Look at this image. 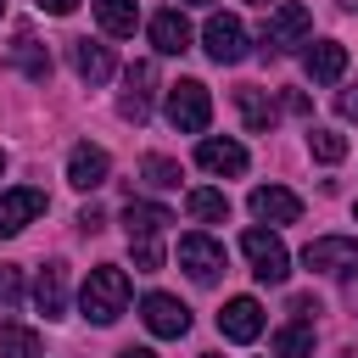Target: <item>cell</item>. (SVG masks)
Wrapping results in <instances>:
<instances>
[{
  "mask_svg": "<svg viewBox=\"0 0 358 358\" xmlns=\"http://www.w3.org/2000/svg\"><path fill=\"white\" fill-rule=\"evenodd\" d=\"M173 224L168 207H151V201H129L123 207V229H129V252H134V268L151 274L162 268V229Z\"/></svg>",
  "mask_w": 358,
  "mask_h": 358,
  "instance_id": "1",
  "label": "cell"
},
{
  "mask_svg": "<svg viewBox=\"0 0 358 358\" xmlns=\"http://www.w3.org/2000/svg\"><path fill=\"white\" fill-rule=\"evenodd\" d=\"M78 308H84L90 324H112V319H123V308H129V274H123L117 263L90 268V280H84V291H78Z\"/></svg>",
  "mask_w": 358,
  "mask_h": 358,
  "instance_id": "2",
  "label": "cell"
},
{
  "mask_svg": "<svg viewBox=\"0 0 358 358\" xmlns=\"http://www.w3.org/2000/svg\"><path fill=\"white\" fill-rule=\"evenodd\" d=\"M168 123H173L179 134H201V129L213 123V95H207L201 78H179V84H168Z\"/></svg>",
  "mask_w": 358,
  "mask_h": 358,
  "instance_id": "3",
  "label": "cell"
},
{
  "mask_svg": "<svg viewBox=\"0 0 358 358\" xmlns=\"http://www.w3.org/2000/svg\"><path fill=\"white\" fill-rule=\"evenodd\" d=\"M241 252H246V263H252V274H257L263 285H285V274H291V252H285L280 235H268V229H246V235H241Z\"/></svg>",
  "mask_w": 358,
  "mask_h": 358,
  "instance_id": "4",
  "label": "cell"
},
{
  "mask_svg": "<svg viewBox=\"0 0 358 358\" xmlns=\"http://www.w3.org/2000/svg\"><path fill=\"white\" fill-rule=\"evenodd\" d=\"M308 28H313L308 6L285 0V6H274V11H268V22H263V50H268V56H280V50L302 45V39H308Z\"/></svg>",
  "mask_w": 358,
  "mask_h": 358,
  "instance_id": "5",
  "label": "cell"
},
{
  "mask_svg": "<svg viewBox=\"0 0 358 358\" xmlns=\"http://www.w3.org/2000/svg\"><path fill=\"white\" fill-rule=\"evenodd\" d=\"M302 263H308L313 274H358V241H347V235H319V241L302 246Z\"/></svg>",
  "mask_w": 358,
  "mask_h": 358,
  "instance_id": "6",
  "label": "cell"
},
{
  "mask_svg": "<svg viewBox=\"0 0 358 358\" xmlns=\"http://www.w3.org/2000/svg\"><path fill=\"white\" fill-rule=\"evenodd\" d=\"M179 268H185L196 285H213V280L224 274V246H218L213 235H185V241H179Z\"/></svg>",
  "mask_w": 358,
  "mask_h": 358,
  "instance_id": "7",
  "label": "cell"
},
{
  "mask_svg": "<svg viewBox=\"0 0 358 358\" xmlns=\"http://www.w3.org/2000/svg\"><path fill=\"white\" fill-rule=\"evenodd\" d=\"M201 45H207V56L218 62V67H235L241 56H246V28L235 22V17H207V28H201Z\"/></svg>",
  "mask_w": 358,
  "mask_h": 358,
  "instance_id": "8",
  "label": "cell"
},
{
  "mask_svg": "<svg viewBox=\"0 0 358 358\" xmlns=\"http://www.w3.org/2000/svg\"><path fill=\"white\" fill-rule=\"evenodd\" d=\"M140 319H145L151 336H168V341L190 330V308H185L179 296H168V291H151V296L140 302Z\"/></svg>",
  "mask_w": 358,
  "mask_h": 358,
  "instance_id": "9",
  "label": "cell"
},
{
  "mask_svg": "<svg viewBox=\"0 0 358 358\" xmlns=\"http://www.w3.org/2000/svg\"><path fill=\"white\" fill-rule=\"evenodd\" d=\"M50 201H45V190H34V185H22V190H6L0 196V241H11V235H22L39 213H45Z\"/></svg>",
  "mask_w": 358,
  "mask_h": 358,
  "instance_id": "10",
  "label": "cell"
},
{
  "mask_svg": "<svg viewBox=\"0 0 358 358\" xmlns=\"http://www.w3.org/2000/svg\"><path fill=\"white\" fill-rule=\"evenodd\" d=\"M123 84H129V90H123V106H117V112H123L129 123H145V117H151V90H157V67H151V62H134V67L123 73Z\"/></svg>",
  "mask_w": 358,
  "mask_h": 358,
  "instance_id": "11",
  "label": "cell"
},
{
  "mask_svg": "<svg viewBox=\"0 0 358 358\" xmlns=\"http://www.w3.org/2000/svg\"><path fill=\"white\" fill-rule=\"evenodd\" d=\"M106 173H112V157L101 145H73V157H67V185L73 190H101Z\"/></svg>",
  "mask_w": 358,
  "mask_h": 358,
  "instance_id": "12",
  "label": "cell"
},
{
  "mask_svg": "<svg viewBox=\"0 0 358 358\" xmlns=\"http://www.w3.org/2000/svg\"><path fill=\"white\" fill-rule=\"evenodd\" d=\"M252 213H257L263 224H296V218H302V196L285 190V185H257V190H252Z\"/></svg>",
  "mask_w": 358,
  "mask_h": 358,
  "instance_id": "13",
  "label": "cell"
},
{
  "mask_svg": "<svg viewBox=\"0 0 358 358\" xmlns=\"http://www.w3.org/2000/svg\"><path fill=\"white\" fill-rule=\"evenodd\" d=\"M218 330H224L229 341H257V336H263V308H257V296H229L224 313H218Z\"/></svg>",
  "mask_w": 358,
  "mask_h": 358,
  "instance_id": "14",
  "label": "cell"
},
{
  "mask_svg": "<svg viewBox=\"0 0 358 358\" xmlns=\"http://www.w3.org/2000/svg\"><path fill=\"white\" fill-rule=\"evenodd\" d=\"M196 162H201L207 173L235 179V173H246V145H241V140H201V145H196Z\"/></svg>",
  "mask_w": 358,
  "mask_h": 358,
  "instance_id": "15",
  "label": "cell"
},
{
  "mask_svg": "<svg viewBox=\"0 0 358 358\" xmlns=\"http://www.w3.org/2000/svg\"><path fill=\"white\" fill-rule=\"evenodd\" d=\"M34 302H39L45 319H62V313H67V263H45V268H39Z\"/></svg>",
  "mask_w": 358,
  "mask_h": 358,
  "instance_id": "16",
  "label": "cell"
},
{
  "mask_svg": "<svg viewBox=\"0 0 358 358\" xmlns=\"http://www.w3.org/2000/svg\"><path fill=\"white\" fill-rule=\"evenodd\" d=\"M190 39H196V34H190V22H185L173 6L151 17V45H157L162 56H185V50H190Z\"/></svg>",
  "mask_w": 358,
  "mask_h": 358,
  "instance_id": "17",
  "label": "cell"
},
{
  "mask_svg": "<svg viewBox=\"0 0 358 358\" xmlns=\"http://www.w3.org/2000/svg\"><path fill=\"white\" fill-rule=\"evenodd\" d=\"M308 78L313 84H336L341 73H347V45H336V39H319V45H308Z\"/></svg>",
  "mask_w": 358,
  "mask_h": 358,
  "instance_id": "18",
  "label": "cell"
},
{
  "mask_svg": "<svg viewBox=\"0 0 358 358\" xmlns=\"http://www.w3.org/2000/svg\"><path fill=\"white\" fill-rule=\"evenodd\" d=\"M73 67L84 84H106L112 78V50L101 39H73Z\"/></svg>",
  "mask_w": 358,
  "mask_h": 358,
  "instance_id": "19",
  "label": "cell"
},
{
  "mask_svg": "<svg viewBox=\"0 0 358 358\" xmlns=\"http://www.w3.org/2000/svg\"><path fill=\"white\" fill-rule=\"evenodd\" d=\"M235 106H241V117H246L252 134H268V129H274V101H268V90L241 84V90H235Z\"/></svg>",
  "mask_w": 358,
  "mask_h": 358,
  "instance_id": "20",
  "label": "cell"
},
{
  "mask_svg": "<svg viewBox=\"0 0 358 358\" xmlns=\"http://www.w3.org/2000/svg\"><path fill=\"white\" fill-rule=\"evenodd\" d=\"M11 67L28 73L34 84H45V78H50V50H45L34 34H17V45H11Z\"/></svg>",
  "mask_w": 358,
  "mask_h": 358,
  "instance_id": "21",
  "label": "cell"
},
{
  "mask_svg": "<svg viewBox=\"0 0 358 358\" xmlns=\"http://www.w3.org/2000/svg\"><path fill=\"white\" fill-rule=\"evenodd\" d=\"M90 6H95V22H101L106 34H117V39L140 28V6H134V0H90Z\"/></svg>",
  "mask_w": 358,
  "mask_h": 358,
  "instance_id": "22",
  "label": "cell"
},
{
  "mask_svg": "<svg viewBox=\"0 0 358 358\" xmlns=\"http://www.w3.org/2000/svg\"><path fill=\"white\" fill-rule=\"evenodd\" d=\"M308 352H313V324L308 319L274 330V358H308Z\"/></svg>",
  "mask_w": 358,
  "mask_h": 358,
  "instance_id": "23",
  "label": "cell"
},
{
  "mask_svg": "<svg viewBox=\"0 0 358 358\" xmlns=\"http://www.w3.org/2000/svg\"><path fill=\"white\" fill-rule=\"evenodd\" d=\"M185 207H190V218H201V224H224V218H229V196H224V190H190Z\"/></svg>",
  "mask_w": 358,
  "mask_h": 358,
  "instance_id": "24",
  "label": "cell"
},
{
  "mask_svg": "<svg viewBox=\"0 0 358 358\" xmlns=\"http://www.w3.org/2000/svg\"><path fill=\"white\" fill-rule=\"evenodd\" d=\"M0 358H39V336L28 324H0Z\"/></svg>",
  "mask_w": 358,
  "mask_h": 358,
  "instance_id": "25",
  "label": "cell"
},
{
  "mask_svg": "<svg viewBox=\"0 0 358 358\" xmlns=\"http://www.w3.org/2000/svg\"><path fill=\"white\" fill-rule=\"evenodd\" d=\"M308 151H313L319 162H341V157H347V134H336V129H313V134H308Z\"/></svg>",
  "mask_w": 358,
  "mask_h": 358,
  "instance_id": "26",
  "label": "cell"
},
{
  "mask_svg": "<svg viewBox=\"0 0 358 358\" xmlns=\"http://www.w3.org/2000/svg\"><path fill=\"white\" fill-rule=\"evenodd\" d=\"M140 173H145V185H157V190H173V185H179V162H173V157H145Z\"/></svg>",
  "mask_w": 358,
  "mask_h": 358,
  "instance_id": "27",
  "label": "cell"
},
{
  "mask_svg": "<svg viewBox=\"0 0 358 358\" xmlns=\"http://www.w3.org/2000/svg\"><path fill=\"white\" fill-rule=\"evenodd\" d=\"M17 296H22V274H17V268H0V302L17 308Z\"/></svg>",
  "mask_w": 358,
  "mask_h": 358,
  "instance_id": "28",
  "label": "cell"
},
{
  "mask_svg": "<svg viewBox=\"0 0 358 358\" xmlns=\"http://www.w3.org/2000/svg\"><path fill=\"white\" fill-rule=\"evenodd\" d=\"M291 313H296V319H313V313H319V302L302 291V296H291Z\"/></svg>",
  "mask_w": 358,
  "mask_h": 358,
  "instance_id": "29",
  "label": "cell"
},
{
  "mask_svg": "<svg viewBox=\"0 0 358 358\" xmlns=\"http://www.w3.org/2000/svg\"><path fill=\"white\" fill-rule=\"evenodd\" d=\"M336 112H341V117H358V90H341V95H336Z\"/></svg>",
  "mask_w": 358,
  "mask_h": 358,
  "instance_id": "30",
  "label": "cell"
},
{
  "mask_svg": "<svg viewBox=\"0 0 358 358\" xmlns=\"http://www.w3.org/2000/svg\"><path fill=\"white\" fill-rule=\"evenodd\" d=\"M78 224H84V229H90V235H95V229H101V224H106V213H101V207H84V213H78Z\"/></svg>",
  "mask_w": 358,
  "mask_h": 358,
  "instance_id": "31",
  "label": "cell"
},
{
  "mask_svg": "<svg viewBox=\"0 0 358 358\" xmlns=\"http://www.w3.org/2000/svg\"><path fill=\"white\" fill-rule=\"evenodd\" d=\"M39 6H45L50 17H73V11H78V0H39Z\"/></svg>",
  "mask_w": 358,
  "mask_h": 358,
  "instance_id": "32",
  "label": "cell"
},
{
  "mask_svg": "<svg viewBox=\"0 0 358 358\" xmlns=\"http://www.w3.org/2000/svg\"><path fill=\"white\" fill-rule=\"evenodd\" d=\"M117 358H157V352H151V347H123Z\"/></svg>",
  "mask_w": 358,
  "mask_h": 358,
  "instance_id": "33",
  "label": "cell"
},
{
  "mask_svg": "<svg viewBox=\"0 0 358 358\" xmlns=\"http://www.w3.org/2000/svg\"><path fill=\"white\" fill-rule=\"evenodd\" d=\"M341 6H347V11H358V0H341Z\"/></svg>",
  "mask_w": 358,
  "mask_h": 358,
  "instance_id": "34",
  "label": "cell"
},
{
  "mask_svg": "<svg viewBox=\"0 0 358 358\" xmlns=\"http://www.w3.org/2000/svg\"><path fill=\"white\" fill-rule=\"evenodd\" d=\"M0 173H6V151H0Z\"/></svg>",
  "mask_w": 358,
  "mask_h": 358,
  "instance_id": "35",
  "label": "cell"
},
{
  "mask_svg": "<svg viewBox=\"0 0 358 358\" xmlns=\"http://www.w3.org/2000/svg\"><path fill=\"white\" fill-rule=\"evenodd\" d=\"M252 6H268V0H252Z\"/></svg>",
  "mask_w": 358,
  "mask_h": 358,
  "instance_id": "36",
  "label": "cell"
},
{
  "mask_svg": "<svg viewBox=\"0 0 358 358\" xmlns=\"http://www.w3.org/2000/svg\"><path fill=\"white\" fill-rule=\"evenodd\" d=\"M201 358H218V352H201Z\"/></svg>",
  "mask_w": 358,
  "mask_h": 358,
  "instance_id": "37",
  "label": "cell"
},
{
  "mask_svg": "<svg viewBox=\"0 0 358 358\" xmlns=\"http://www.w3.org/2000/svg\"><path fill=\"white\" fill-rule=\"evenodd\" d=\"M0 11H6V0H0Z\"/></svg>",
  "mask_w": 358,
  "mask_h": 358,
  "instance_id": "38",
  "label": "cell"
},
{
  "mask_svg": "<svg viewBox=\"0 0 358 358\" xmlns=\"http://www.w3.org/2000/svg\"><path fill=\"white\" fill-rule=\"evenodd\" d=\"M196 6H207V0H196Z\"/></svg>",
  "mask_w": 358,
  "mask_h": 358,
  "instance_id": "39",
  "label": "cell"
}]
</instances>
